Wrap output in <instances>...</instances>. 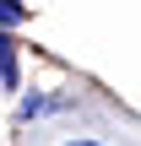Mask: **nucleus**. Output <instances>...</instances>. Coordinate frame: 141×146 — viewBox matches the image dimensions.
<instances>
[{
  "mask_svg": "<svg viewBox=\"0 0 141 146\" xmlns=\"http://www.w3.org/2000/svg\"><path fill=\"white\" fill-rule=\"evenodd\" d=\"M16 81H22V60H16V38H11V33H0V87H5V92H16Z\"/></svg>",
  "mask_w": 141,
  "mask_h": 146,
  "instance_id": "nucleus-1",
  "label": "nucleus"
},
{
  "mask_svg": "<svg viewBox=\"0 0 141 146\" xmlns=\"http://www.w3.org/2000/svg\"><path fill=\"white\" fill-rule=\"evenodd\" d=\"M27 22V5L22 0H0V33H11V27H22Z\"/></svg>",
  "mask_w": 141,
  "mask_h": 146,
  "instance_id": "nucleus-2",
  "label": "nucleus"
},
{
  "mask_svg": "<svg viewBox=\"0 0 141 146\" xmlns=\"http://www.w3.org/2000/svg\"><path fill=\"white\" fill-rule=\"evenodd\" d=\"M49 108H54V98H22L16 119H38V114H49Z\"/></svg>",
  "mask_w": 141,
  "mask_h": 146,
  "instance_id": "nucleus-3",
  "label": "nucleus"
},
{
  "mask_svg": "<svg viewBox=\"0 0 141 146\" xmlns=\"http://www.w3.org/2000/svg\"><path fill=\"white\" fill-rule=\"evenodd\" d=\"M65 146H103V141H87V135H76V141H65Z\"/></svg>",
  "mask_w": 141,
  "mask_h": 146,
  "instance_id": "nucleus-4",
  "label": "nucleus"
}]
</instances>
